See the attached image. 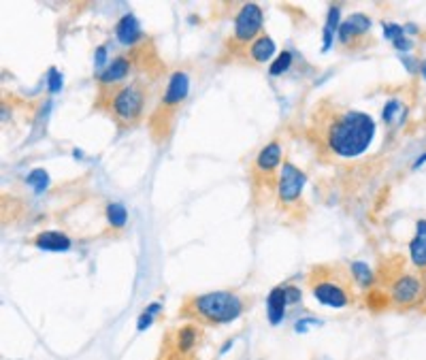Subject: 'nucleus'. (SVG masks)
Here are the masks:
<instances>
[{
  "mask_svg": "<svg viewBox=\"0 0 426 360\" xmlns=\"http://www.w3.org/2000/svg\"><path fill=\"white\" fill-rule=\"evenodd\" d=\"M305 134L320 162L361 156L376 137V122L358 109L322 98L309 111Z\"/></svg>",
  "mask_w": 426,
  "mask_h": 360,
  "instance_id": "f257e3e1",
  "label": "nucleus"
},
{
  "mask_svg": "<svg viewBox=\"0 0 426 360\" xmlns=\"http://www.w3.org/2000/svg\"><path fill=\"white\" fill-rule=\"evenodd\" d=\"M373 295L382 297L386 307L395 309H414L425 305L426 301V280L425 275L412 265H408L401 256H393L380 263L376 271Z\"/></svg>",
  "mask_w": 426,
  "mask_h": 360,
  "instance_id": "f03ea898",
  "label": "nucleus"
},
{
  "mask_svg": "<svg viewBox=\"0 0 426 360\" xmlns=\"http://www.w3.org/2000/svg\"><path fill=\"white\" fill-rule=\"evenodd\" d=\"M151 79L154 77L137 75L113 90L98 92L94 109L105 111L115 122L119 132L139 126L145 117V109L151 96V83H154Z\"/></svg>",
  "mask_w": 426,
  "mask_h": 360,
  "instance_id": "7ed1b4c3",
  "label": "nucleus"
},
{
  "mask_svg": "<svg viewBox=\"0 0 426 360\" xmlns=\"http://www.w3.org/2000/svg\"><path fill=\"white\" fill-rule=\"evenodd\" d=\"M250 307V299L237 290H215L186 297L179 318L198 327H224L239 320Z\"/></svg>",
  "mask_w": 426,
  "mask_h": 360,
  "instance_id": "20e7f679",
  "label": "nucleus"
},
{
  "mask_svg": "<svg viewBox=\"0 0 426 360\" xmlns=\"http://www.w3.org/2000/svg\"><path fill=\"white\" fill-rule=\"evenodd\" d=\"M307 286L311 297L331 309H346L356 303V282L350 265L322 263L314 265L307 273Z\"/></svg>",
  "mask_w": 426,
  "mask_h": 360,
  "instance_id": "39448f33",
  "label": "nucleus"
},
{
  "mask_svg": "<svg viewBox=\"0 0 426 360\" xmlns=\"http://www.w3.org/2000/svg\"><path fill=\"white\" fill-rule=\"evenodd\" d=\"M190 85H192V79L186 70H175L169 77L162 96L147 120V128H149V134L156 145L162 147L171 139L175 122L179 117V111L190 96Z\"/></svg>",
  "mask_w": 426,
  "mask_h": 360,
  "instance_id": "423d86ee",
  "label": "nucleus"
},
{
  "mask_svg": "<svg viewBox=\"0 0 426 360\" xmlns=\"http://www.w3.org/2000/svg\"><path fill=\"white\" fill-rule=\"evenodd\" d=\"M284 164V147L282 141H269L262 149H258L256 158L250 164V186L254 205H267L277 194L279 173Z\"/></svg>",
  "mask_w": 426,
  "mask_h": 360,
  "instance_id": "0eeeda50",
  "label": "nucleus"
},
{
  "mask_svg": "<svg viewBox=\"0 0 426 360\" xmlns=\"http://www.w3.org/2000/svg\"><path fill=\"white\" fill-rule=\"evenodd\" d=\"M305 173L294 166L290 160H284L279 184H277V209L292 222H303L307 218V205H305Z\"/></svg>",
  "mask_w": 426,
  "mask_h": 360,
  "instance_id": "6e6552de",
  "label": "nucleus"
},
{
  "mask_svg": "<svg viewBox=\"0 0 426 360\" xmlns=\"http://www.w3.org/2000/svg\"><path fill=\"white\" fill-rule=\"evenodd\" d=\"M262 23H265V13L260 4L256 2H245L239 6L233 34L224 43V55L228 60H241L245 49L262 34Z\"/></svg>",
  "mask_w": 426,
  "mask_h": 360,
  "instance_id": "1a4fd4ad",
  "label": "nucleus"
},
{
  "mask_svg": "<svg viewBox=\"0 0 426 360\" xmlns=\"http://www.w3.org/2000/svg\"><path fill=\"white\" fill-rule=\"evenodd\" d=\"M371 19L365 13H354L350 15L337 30L339 45L344 51H363L373 45V30H371Z\"/></svg>",
  "mask_w": 426,
  "mask_h": 360,
  "instance_id": "9d476101",
  "label": "nucleus"
},
{
  "mask_svg": "<svg viewBox=\"0 0 426 360\" xmlns=\"http://www.w3.org/2000/svg\"><path fill=\"white\" fill-rule=\"evenodd\" d=\"M201 337H203V329L198 327V324H194V322H186V324H181L175 333H173V337L169 339V348L171 350H175V352H179V354H194V350H196V346H198V342H201Z\"/></svg>",
  "mask_w": 426,
  "mask_h": 360,
  "instance_id": "9b49d317",
  "label": "nucleus"
},
{
  "mask_svg": "<svg viewBox=\"0 0 426 360\" xmlns=\"http://www.w3.org/2000/svg\"><path fill=\"white\" fill-rule=\"evenodd\" d=\"M115 38H117L122 45H126L128 49H130V47H137V45H141V43L145 41L143 30H141V23H139V19H137L132 13H126V15L115 23Z\"/></svg>",
  "mask_w": 426,
  "mask_h": 360,
  "instance_id": "f8f14e48",
  "label": "nucleus"
},
{
  "mask_svg": "<svg viewBox=\"0 0 426 360\" xmlns=\"http://www.w3.org/2000/svg\"><path fill=\"white\" fill-rule=\"evenodd\" d=\"M30 245H34L41 252H68L73 248V241L68 235L58 233V231H43L36 233L30 239Z\"/></svg>",
  "mask_w": 426,
  "mask_h": 360,
  "instance_id": "ddd939ff",
  "label": "nucleus"
},
{
  "mask_svg": "<svg viewBox=\"0 0 426 360\" xmlns=\"http://www.w3.org/2000/svg\"><path fill=\"white\" fill-rule=\"evenodd\" d=\"M288 299H286V286H277L269 292L267 297V318L271 327H279L286 318L288 309Z\"/></svg>",
  "mask_w": 426,
  "mask_h": 360,
  "instance_id": "4468645a",
  "label": "nucleus"
},
{
  "mask_svg": "<svg viewBox=\"0 0 426 360\" xmlns=\"http://www.w3.org/2000/svg\"><path fill=\"white\" fill-rule=\"evenodd\" d=\"M410 260L420 273H426V220L416 222V235L410 241Z\"/></svg>",
  "mask_w": 426,
  "mask_h": 360,
  "instance_id": "2eb2a0df",
  "label": "nucleus"
},
{
  "mask_svg": "<svg viewBox=\"0 0 426 360\" xmlns=\"http://www.w3.org/2000/svg\"><path fill=\"white\" fill-rule=\"evenodd\" d=\"M273 53H275V43H273V38H271L269 34L262 32V34L245 49V53H243L241 60H247V62H254V64H262V62H267Z\"/></svg>",
  "mask_w": 426,
  "mask_h": 360,
  "instance_id": "dca6fc26",
  "label": "nucleus"
},
{
  "mask_svg": "<svg viewBox=\"0 0 426 360\" xmlns=\"http://www.w3.org/2000/svg\"><path fill=\"white\" fill-rule=\"evenodd\" d=\"M350 269H352V275H354V282H356L358 288H365V290H371V288H373V284H376V273H373L367 265H363V263H352Z\"/></svg>",
  "mask_w": 426,
  "mask_h": 360,
  "instance_id": "f3484780",
  "label": "nucleus"
},
{
  "mask_svg": "<svg viewBox=\"0 0 426 360\" xmlns=\"http://www.w3.org/2000/svg\"><path fill=\"white\" fill-rule=\"evenodd\" d=\"M107 220H109L111 228H122V226L126 224V220H128V213H126L124 205L111 203V205L107 207Z\"/></svg>",
  "mask_w": 426,
  "mask_h": 360,
  "instance_id": "a211bd4d",
  "label": "nucleus"
},
{
  "mask_svg": "<svg viewBox=\"0 0 426 360\" xmlns=\"http://www.w3.org/2000/svg\"><path fill=\"white\" fill-rule=\"evenodd\" d=\"M337 21H339V6H331L329 11V19H326V26H324V49L331 47V41H333V34L339 30L337 28Z\"/></svg>",
  "mask_w": 426,
  "mask_h": 360,
  "instance_id": "6ab92c4d",
  "label": "nucleus"
},
{
  "mask_svg": "<svg viewBox=\"0 0 426 360\" xmlns=\"http://www.w3.org/2000/svg\"><path fill=\"white\" fill-rule=\"evenodd\" d=\"M292 62H294V55H292V51H282V53L277 55V60L271 64L269 73H271V75H282V73H286V70L292 66Z\"/></svg>",
  "mask_w": 426,
  "mask_h": 360,
  "instance_id": "aec40b11",
  "label": "nucleus"
},
{
  "mask_svg": "<svg viewBox=\"0 0 426 360\" xmlns=\"http://www.w3.org/2000/svg\"><path fill=\"white\" fill-rule=\"evenodd\" d=\"M28 184L36 190V192H41L45 186H47V173L43 171V169H36V171H32L30 175H28Z\"/></svg>",
  "mask_w": 426,
  "mask_h": 360,
  "instance_id": "412c9836",
  "label": "nucleus"
},
{
  "mask_svg": "<svg viewBox=\"0 0 426 360\" xmlns=\"http://www.w3.org/2000/svg\"><path fill=\"white\" fill-rule=\"evenodd\" d=\"M154 322H156V316H154V314H149V312H143V314L139 316L137 331H139V333H143V331H147V329H149Z\"/></svg>",
  "mask_w": 426,
  "mask_h": 360,
  "instance_id": "4be33fe9",
  "label": "nucleus"
},
{
  "mask_svg": "<svg viewBox=\"0 0 426 360\" xmlns=\"http://www.w3.org/2000/svg\"><path fill=\"white\" fill-rule=\"evenodd\" d=\"M94 62H96V68H100V73L107 68V47L105 45H100L98 49H96V58H94Z\"/></svg>",
  "mask_w": 426,
  "mask_h": 360,
  "instance_id": "5701e85b",
  "label": "nucleus"
},
{
  "mask_svg": "<svg viewBox=\"0 0 426 360\" xmlns=\"http://www.w3.org/2000/svg\"><path fill=\"white\" fill-rule=\"evenodd\" d=\"M60 88H62V75H60L55 68H51V70H49V90H51V92H58Z\"/></svg>",
  "mask_w": 426,
  "mask_h": 360,
  "instance_id": "b1692460",
  "label": "nucleus"
},
{
  "mask_svg": "<svg viewBox=\"0 0 426 360\" xmlns=\"http://www.w3.org/2000/svg\"><path fill=\"white\" fill-rule=\"evenodd\" d=\"M286 299H288V305L301 303V290L297 286H286Z\"/></svg>",
  "mask_w": 426,
  "mask_h": 360,
  "instance_id": "393cba45",
  "label": "nucleus"
},
{
  "mask_svg": "<svg viewBox=\"0 0 426 360\" xmlns=\"http://www.w3.org/2000/svg\"><path fill=\"white\" fill-rule=\"evenodd\" d=\"M160 360H192V354L188 356V354H179V352H175V350H171L169 346H166V350H164V354L160 356Z\"/></svg>",
  "mask_w": 426,
  "mask_h": 360,
  "instance_id": "a878e982",
  "label": "nucleus"
},
{
  "mask_svg": "<svg viewBox=\"0 0 426 360\" xmlns=\"http://www.w3.org/2000/svg\"><path fill=\"white\" fill-rule=\"evenodd\" d=\"M311 324H314V318H303V320H299V322L294 324V331H297V333H307Z\"/></svg>",
  "mask_w": 426,
  "mask_h": 360,
  "instance_id": "bb28decb",
  "label": "nucleus"
},
{
  "mask_svg": "<svg viewBox=\"0 0 426 360\" xmlns=\"http://www.w3.org/2000/svg\"><path fill=\"white\" fill-rule=\"evenodd\" d=\"M395 47H397V49H403V51H408V49L412 47V41H408L405 36H401V38H397V41H395Z\"/></svg>",
  "mask_w": 426,
  "mask_h": 360,
  "instance_id": "cd10ccee",
  "label": "nucleus"
},
{
  "mask_svg": "<svg viewBox=\"0 0 426 360\" xmlns=\"http://www.w3.org/2000/svg\"><path fill=\"white\" fill-rule=\"evenodd\" d=\"M233 344H235V342H233V339H228V342H226V344H224V346H222V350H220V354H226V352H228V350H230V348H233Z\"/></svg>",
  "mask_w": 426,
  "mask_h": 360,
  "instance_id": "c85d7f7f",
  "label": "nucleus"
},
{
  "mask_svg": "<svg viewBox=\"0 0 426 360\" xmlns=\"http://www.w3.org/2000/svg\"><path fill=\"white\" fill-rule=\"evenodd\" d=\"M426 162V154L425 156H422V158H418V160H416V164H414V169H420V166H422V164H425Z\"/></svg>",
  "mask_w": 426,
  "mask_h": 360,
  "instance_id": "c756f323",
  "label": "nucleus"
},
{
  "mask_svg": "<svg viewBox=\"0 0 426 360\" xmlns=\"http://www.w3.org/2000/svg\"><path fill=\"white\" fill-rule=\"evenodd\" d=\"M420 70H422V75L426 77V60L425 62H420Z\"/></svg>",
  "mask_w": 426,
  "mask_h": 360,
  "instance_id": "7c9ffc66",
  "label": "nucleus"
},
{
  "mask_svg": "<svg viewBox=\"0 0 426 360\" xmlns=\"http://www.w3.org/2000/svg\"><path fill=\"white\" fill-rule=\"evenodd\" d=\"M422 275H425V280H426V273H422ZM425 305H426V301H425ZM425 312H426V307H425Z\"/></svg>",
  "mask_w": 426,
  "mask_h": 360,
  "instance_id": "2f4dec72",
  "label": "nucleus"
}]
</instances>
